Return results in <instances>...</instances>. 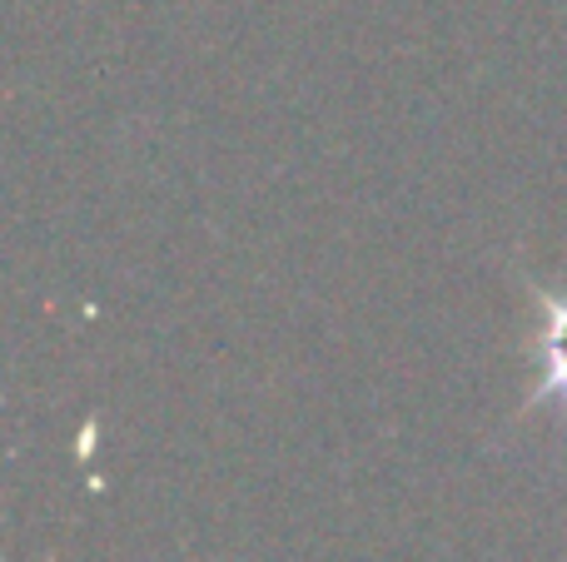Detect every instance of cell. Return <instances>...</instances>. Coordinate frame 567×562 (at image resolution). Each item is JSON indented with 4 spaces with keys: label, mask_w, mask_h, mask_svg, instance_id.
<instances>
[{
    "label": "cell",
    "mask_w": 567,
    "mask_h": 562,
    "mask_svg": "<svg viewBox=\"0 0 567 562\" xmlns=\"http://www.w3.org/2000/svg\"><path fill=\"white\" fill-rule=\"evenodd\" d=\"M543 388H538V404L543 398H567V299L543 294Z\"/></svg>",
    "instance_id": "obj_1"
}]
</instances>
